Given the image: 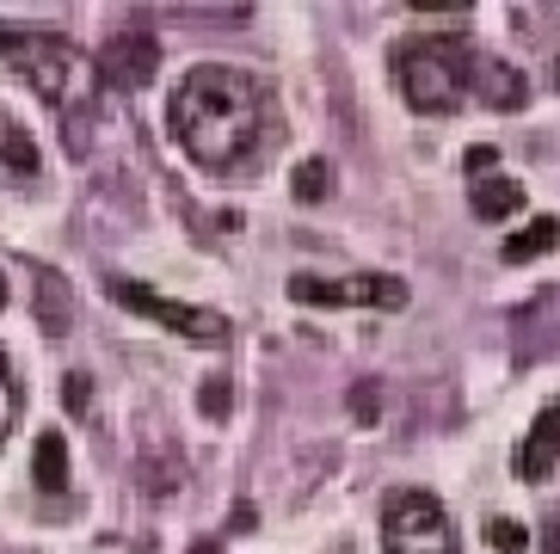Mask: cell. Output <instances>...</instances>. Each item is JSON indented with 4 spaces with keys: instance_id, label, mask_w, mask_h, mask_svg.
Returning a JSON list of instances; mask_svg holds the SVG:
<instances>
[{
    "instance_id": "21",
    "label": "cell",
    "mask_w": 560,
    "mask_h": 554,
    "mask_svg": "<svg viewBox=\"0 0 560 554\" xmlns=\"http://www.w3.org/2000/svg\"><path fill=\"white\" fill-rule=\"evenodd\" d=\"M536 542H542V554H560V511H548V518H542Z\"/></svg>"
},
{
    "instance_id": "15",
    "label": "cell",
    "mask_w": 560,
    "mask_h": 554,
    "mask_svg": "<svg viewBox=\"0 0 560 554\" xmlns=\"http://www.w3.org/2000/svg\"><path fill=\"white\" fill-rule=\"evenodd\" d=\"M290 192H296L302 204H320V197L332 192V166L327 161H302L296 173H290Z\"/></svg>"
},
{
    "instance_id": "16",
    "label": "cell",
    "mask_w": 560,
    "mask_h": 554,
    "mask_svg": "<svg viewBox=\"0 0 560 554\" xmlns=\"http://www.w3.org/2000/svg\"><path fill=\"white\" fill-rule=\"evenodd\" d=\"M19 376H13V358H7V345H0V443H7V431H13V419H19Z\"/></svg>"
},
{
    "instance_id": "19",
    "label": "cell",
    "mask_w": 560,
    "mask_h": 554,
    "mask_svg": "<svg viewBox=\"0 0 560 554\" xmlns=\"http://www.w3.org/2000/svg\"><path fill=\"white\" fill-rule=\"evenodd\" d=\"M382 389H376V382H358V389H351V419H358V425H376L382 419Z\"/></svg>"
},
{
    "instance_id": "18",
    "label": "cell",
    "mask_w": 560,
    "mask_h": 554,
    "mask_svg": "<svg viewBox=\"0 0 560 554\" xmlns=\"http://www.w3.org/2000/svg\"><path fill=\"white\" fill-rule=\"evenodd\" d=\"M229 401H234L229 376H210V382L198 389V407H203V419H222V413H229Z\"/></svg>"
},
{
    "instance_id": "8",
    "label": "cell",
    "mask_w": 560,
    "mask_h": 554,
    "mask_svg": "<svg viewBox=\"0 0 560 554\" xmlns=\"http://www.w3.org/2000/svg\"><path fill=\"white\" fill-rule=\"evenodd\" d=\"M468 93H475L480 105H493V112H524L529 105V81L511 62H499V56H475V68H468Z\"/></svg>"
},
{
    "instance_id": "5",
    "label": "cell",
    "mask_w": 560,
    "mask_h": 554,
    "mask_svg": "<svg viewBox=\"0 0 560 554\" xmlns=\"http://www.w3.org/2000/svg\"><path fill=\"white\" fill-rule=\"evenodd\" d=\"M290 296L314 309H407V284L388 272H351V277H290Z\"/></svg>"
},
{
    "instance_id": "14",
    "label": "cell",
    "mask_w": 560,
    "mask_h": 554,
    "mask_svg": "<svg viewBox=\"0 0 560 554\" xmlns=\"http://www.w3.org/2000/svg\"><path fill=\"white\" fill-rule=\"evenodd\" d=\"M32 481L44 493H68V443H62V431H44L37 438V450H32Z\"/></svg>"
},
{
    "instance_id": "7",
    "label": "cell",
    "mask_w": 560,
    "mask_h": 554,
    "mask_svg": "<svg viewBox=\"0 0 560 554\" xmlns=\"http://www.w3.org/2000/svg\"><path fill=\"white\" fill-rule=\"evenodd\" d=\"M154 68H161V44L149 32H112V44L100 56V74L112 86H149Z\"/></svg>"
},
{
    "instance_id": "10",
    "label": "cell",
    "mask_w": 560,
    "mask_h": 554,
    "mask_svg": "<svg viewBox=\"0 0 560 554\" xmlns=\"http://www.w3.org/2000/svg\"><path fill=\"white\" fill-rule=\"evenodd\" d=\"M468 204H475L480 222H511V216L529 204V197H524V185H517V180L493 173V180H475V197H468Z\"/></svg>"
},
{
    "instance_id": "20",
    "label": "cell",
    "mask_w": 560,
    "mask_h": 554,
    "mask_svg": "<svg viewBox=\"0 0 560 554\" xmlns=\"http://www.w3.org/2000/svg\"><path fill=\"white\" fill-rule=\"evenodd\" d=\"M493 148H468V180H493Z\"/></svg>"
},
{
    "instance_id": "26",
    "label": "cell",
    "mask_w": 560,
    "mask_h": 554,
    "mask_svg": "<svg viewBox=\"0 0 560 554\" xmlns=\"http://www.w3.org/2000/svg\"><path fill=\"white\" fill-rule=\"evenodd\" d=\"M0 302H7V277H0Z\"/></svg>"
},
{
    "instance_id": "9",
    "label": "cell",
    "mask_w": 560,
    "mask_h": 554,
    "mask_svg": "<svg viewBox=\"0 0 560 554\" xmlns=\"http://www.w3.org/2000/svg\"><path fill=\"white\" fill-rule=\"evenodd\" d=\"M555 462H560V401H548L536 413V425H529L524 450H517V474H524L529 487H542L548 474H555Z\"/></svg>"
},
{
    "instance_id": "3",
    "label": "cell",
    "mask_w": 560,
    "mask_h": 554,
    "mask_svg": "<svg viewBox=\"0 0 560 554\" xmlns=\"http://www.w3.org/2000/svg\"><path fill=\"white\" fill-rule=\"evenodd\" d=\"M468 68H475V49L462 37H412V44H395V86L412 112L444 117L462 105L468 93Z\"/></svg>"
},
{
    "instance_id": "25",
    "label": "cell",
    "mask_w": 560,
    "mask_h": 554,
    "mask_svg": "<svg viewBox=\"0 0 560 554\" xmlns=\"http://www.w3.org/2000/svg\"><path fill=\"white\" fill-rule=\"evenodd\" d=\"M548 74H555V93H560V56H555V68H548Z\"/></svg>"
},
{
    "instance_id": "6",
    "label": "cell",
    "mask_w": 560,
    "mask_h": 554,
    "mask_svg": "<svg viewBox=\"0 0 560 554\" xmlns=\"http://www.w3.org/2000/svg\"><path fill=\"white\" fill-rule=\"evenodd\" d=\"M105 290H112L124 309H136V314H149V321L173 326V333H185L191 345H222L229 339V321H222V314L191 309V302H173V296L149 290V284H136V277H105Z\"/></svg>"
},
{
    "instance_id": "13",
    "label": "cell",
    "mask_w": 560,
    "mask_h": 554,
    "mask_svg": "<svg viewBox=\"0 0 560 554\" xmlns=\"http://www.w3.org/2000/svg\"><path fill=\"white\" fill-rule=\"evenodd\" d=\"M0 161H7V180H19V185H37V173H44L37 142L19 124H0Z\"/></svg>"
},
{
    "instance_id": "17",
    "label": "cell",
    "mask_w": 560,
    "mask_h": 554,
    "mask_svg": "<svg viewBox=\"0 0 560 554\" xmlns=\"http://www.w3.org/2000/svg\"><path fill=\"white\" fill-rule=\"evenodd\" d=\"M487 549H493V554H524L529 549V530L517 518H487Z\"/></svg>"
},
{
    "instance_id": "12",
    "label": "cell",
    "mask_w": 560,
    "mask_h": 554,
    "mask_svg": "<svg viewBox=\"0 0 560 554\" xmlns=\"http://www.w3.org/2000/svg\"><path fill=\"white\" fill-rule=\"evenodd\" d=\"M555 241H560V216H536V222H524V229L499 246V259H505V265H529V259H542Z\"/></svg>"
},
{
    "instance_id": "2",
    "label": "cell",
    "mask_w": 560,
    "mask_h": 554,
    "mask_svg": "<svg viewBox=\"0 0 560 554\" xmlns=\"http://www.w3.org/2000/svg\"><path fill=\"white\" fill-rule=\"evenodd\" d=\"M7 62H19V74L37 86V99L62 117L68 148L81 154V148H86V117H93L100 86H105L100 62H86L81 49L68 44V37H56V32H19V44H13Z\"/></svg>"
},
{
    "instance_id": "23",
    "label": "cell",
    "mask_w": 560,
    "mask_h": 554,
    "mask_svg": "<svg viewBox=\"0 0 560 554\" xmlns=\"http://www.w3.org/2000/svg\"><path fill=\"white\" fill-rule=\"evenodd\" d=\"M13 44H19V32H7V25H0V56H13Z\"/></svg>"
},
{
    "instance_id": "11",
    "label": "cell",
    "mask_w": 560,
    "mask_h": 554,
    "mask_svg": "<svg viewBox=\"0 0 560 554\" xmlns=\"http://www.w3.org/2000/svg\"><path fill=\"white\" fill-rule=\"evenodd\" d=\"M32 284H37V321H44V333H68V321H74L68 284L50 272V265H32Z\"/></svg>"
},
{
    "instance_id": "24",
    "label": "cell",
    "mask_w": 560,
    "mask_h": 554,
    "mask_svg": "<svg viewBox=\"0 0 560 554\" xmlns=\"http://www.w3.org/2000/svg\"><path fill=\"white\" fill-rule=\"evenodd\" d=\"M191 554H222V549H215V542L203 536V542H191Z\"/></svg>"
},
{
    "instance_id": "22",
    "label": "cell",
    "mask_w": 560,
    "mask_h": 554,
    "mask_svg": "<svg viewBox=\"0 0 560 554\" xmlns=\"http://www.w3.org/2000/svg\"><path fill=\"white\" fill-rule=\"evenodd\" d=\"M62 401H68L74 413H86V376H68V382H62Z\"/></svg>"
},
{
    "instance_id": "1",
    "label": "cell",
    "mask_w": 560,
    "mask_h": 554,
    "mask_svg": "<svg viewBox=\"0 0 560 554\" xmlns=\"http://www.w3.org/2000/svg\"><path fill=\"white\" fill-rule=\"evenodd\" d=\"M166 117L203 173H234L265 136V86L234 62H203L173 86Z\"/></svg>"
},
{
    "instance_id": "4",
    "label": "cell",
    "mask_w": 560,
    "mask_h": 554,
    "mask_svg": "<svg viewBox=\"0 0 560 554\" xmlns=\"http://www.w3.org/2000/svg\"><path fill=\"white\" fill-rule=\"evenodd\" d=\"M382 549L388 554H462V542L438 493L400 487L382 499Z\"/></svg>"
}]
</instances>
